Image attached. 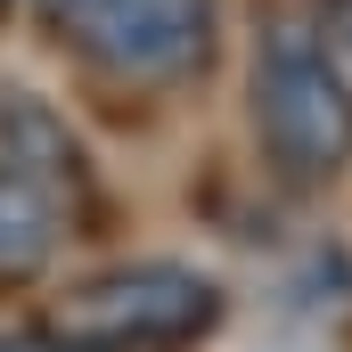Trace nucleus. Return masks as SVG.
I'll return each mask as SVG.
<instances>
[{"label": "nucleus", "mask_w": 352, "mask_h": 352, "mask_svg": "<svg viewBox=\"0 0 352 352\" xmlns=\"http://www.w3.org/2000/svg\"><path fill=\"white\" fill-rule=\"evenodd\" d=\"M254 131L295 188H320L352 164V66L311 16H270L254 41Z\"/></svg>", "instance_id": "f257e3e1"}, {"label": "nucleus", "mask_w": 352, "mask_h": 352, "mask_svg": "<svg viewBox=\"0 0 352 352\" xmlns=\"http://www.w3.org/2000/svg\"><path fill=\"white\" fill-rule=\"evenodd\" d=\"M50 328L90 352H188L221 328V287L188 263H115L66 287Z\"/></svg>", "instance_id": "f03ea898"}, {"label": "nucleus", "mask_w": 352, "mask_h": 352, "mask_svg": "<svg viewBox=\"0 0 352 352\" xmlns=\"http://www.w3.org/2000/svg\"><path fill=\"white\" fill-rule=\"evenodd\" d=\"M58 41L107 82H180L213 58V0H66Z\"/></svg>", "instance_id": "7ed1b4c3"}, {"label": "nucleus", "mask_w": 352, "mask_h": 352, "mask_svg": "<svg viewBox=\"0 0 352 352\" xmlns=\"http://www.w3.org/2000/svg\"><path fill=\"white\" fill-rule=\"evenodd\" d=\"M74 213H82V205H74V197H58L50 180L0 164V287H25V278H41V270L58 263V246H66Z\"/></svg>", "instance_id": "20e7f679"}, {"label": "nucleus", "mask_w": 352, "mask_h": 352, "mask_svg": "<svg viewBox=\"0 0 352 352\" xmlns=\"http://www.w3.org/2000/svg\"><path fill=\"white\" fill-rule=\"evenodd\" d=\"M0 164H16V173L50 180L58 197H74L82 205L90 197V164H82V140L33 98V90H8L0 98Z\"/></svg>", "instance_id": "39448f33"}, {"label": "nucleus", "mask_w": 352, "mask_h": 352, "mask_svg": "<svg viewBox=\"0 0 352 352\" xmlns=\"http://www.w3.org/2000/svg\"><path fill=\"white\" fill-rule=\"evenodd\" d=\"M0 352H90V344H74V336H0Z\"/></svg>", "instance_id": "423d86ee"}, {"label": "nucleus", "mask_w": 352, "mask_h": 352, "mask_svg": "<svg viewBox=\"0 0 352 352\" xmlns=\"http://www.w3.org/2000/svg\"><path fill=\"white\" fill-rule=\"evenodd\" d=\"M328 41H336V58L352 66V0H328Z\"/></svg>", "instance_id": "0eeeda50"}, {"label": "nucleus", "mask_w": 352, "mask_h": 352, "mask_svg": "<svg viewBox=\"0 0 352 352\" xmlns=\"http://www.w3.org/2000/svg\"><path fill=\"white\" fill-rule=\"evenodd\" d=\"M33 8H41V16H50V25H58V8H66V0H33Z\"/></svg>", "instance_id": "6e6552de"}, {"label": "nucleus", "mask_w": 352, "mask_h": 352, "mask_svg": "<svg viewBox=\"0 0 352 352\" xmlns=\"http://www.w3.org/2000/svg\"><path fill=\"white\" fill-rule=\"evenodd\" d=\"M8 8H16V0H0V16H8Z\"/></svg>", "instance_id": "1a4fd4ad"}]
</instances>
